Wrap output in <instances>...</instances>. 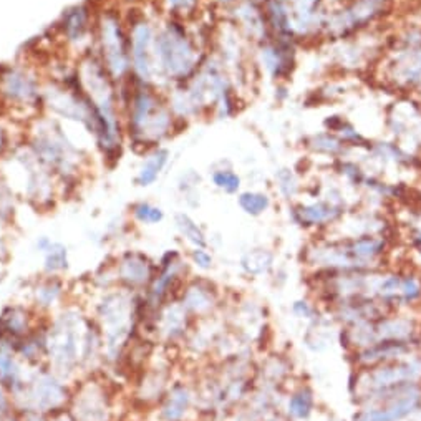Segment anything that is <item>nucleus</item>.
Wrapping results in <instances>:
<instances>
[{"instance_id":"f257e3e1","label":"nucleus","mask_w":421,"mask_h":421,"mask_svg":"<svg viewBox=\"0 0 421 421\" xmlns=\"http://www.w3.org/2000/svg\"><path fill=\"white\" fill-rule=\"evenodd\" d=\"M388 239L381 234H362L339 240L315 243L307 249V262L330 272L368 270L385 256Z\"/></svg>"},{"instance_id":"f03ea898","label":"nucleus","mask_w":421,"mask_h":421,"mask_svg":"<svg viewBox=\"0 0 421 421\" xmlns=\"http://www.w3.org/2000/svg\"><path fill=\"white\" fill-rule=\"evenodd\" d=\"M78 75H80L83 93L89 96L102 120L103 136L100 139V144L108 153L116 151V148H120V120L116 115L118 105L112 75L105 68L102 60L95 59V56H89L82 61Z\"/></svg>"},{"instance_id":"7ed1b4c3","label":"nucleus","mask_w":421,"mask_h":421,"mask_svg":"<svg viewBox=\"0 0 421 421\" xmlns=\"http://www.w3.org/2000/svg\"><path fill=\"white\" fill-rule=\"evenodd\" d=\"M156 68L174 82H187L201 67L199 50L183 24L171 20L155 38Z\"/></svg>"},{"instance_id":"20e7f679","label":"nucleus","mask_w":421,"mask_h":421,"mask_svg":"<svg viewBox=\"0 0 421 421\" xmlns=\"http://www.w3.org/2000/svg\"><path fill=\"white\" fill-rule=\"evenodd\" d=\"M173 109L161 102L146 85L138 89L130 103V133L139 143L155 144L169 135L173 126Z\"/></svg>"},{"instance_id":"39448f33","label":"nucleus","mask_w":421,"mask_h":421,"mask_svg":"<svg viewBox=\"0 0 421 421\" xmlns=\"http://www.w3.org/2000/svg\"><path fill=\"white\" fill-rule=\"evenodd\" d=\"M421 381V357H405L380 365L360 368L355 380V397L360 403L372 395L385 390Z\"/></svg>"},{"instance_id":"423d86ee","label":"nucleus","mask_w":421,"mask_h":421,"mask_svg":"<svg viewBox=\"0 0 421 421\" xmlns=\"http://www.w3.org/2000/svg\"><path fill=\"white\" fill-rule=\"evenodd\" d=\"M353 421H401L421 410V383L385 390L362 400Z\"/></svg>"},{"instance_id":"0eeeda50","label":"nucleus","mask_w":421,"mask_h":421,"mask_svg":"<svg viewBox=\"0 0 421 421\" xmlns=\"http://www.w3.org/2000/svg\"><path fill=\"white\" fill-rule=\"evenodd\" d=\"M102 63L113 80H121L130 72V40L123 30L120 17L105 12L98 22Z\"/></svg>"},{"instance_id":"6e6552de","label":"nucleus","mask_w":421,"mask_h":421,"mask_svg":"<svg viewBox=\"0 0 421 421\" xmlns=\"http://www.w3.org/2000/svg\"><path fill=\"white\" fill-rule=\"evenodd\" d=\"M48 107L59 113L60 116L68 118V120L80 121L90 131H93L98 138V141L103 136V125L100 120L98 113L93 108V105L89 100V96L77 93V91L70 89H60L54 86L45 93Z\"/></svg>"},{"instance_id":"1a4fd4ad","label":"nucleus","mask_w":421,"mask_h":421,"mask_svg":"<svg viewBox=\"0 0 421 421\" xmlns=\"http://www.w3.org/2000/svg\"><path fill=\"white\" fill-rule=\"evenodd\" d=\"M155 38L156 32L146 19H138L130 27V60L136 78L148 85L155 75Z\"/></svg>"},{"instance_id":"9d476101","label":"nucleus","mask_w":421,"mask_h":421,"mask_svg":"<svg viewBox=\"0 0 421 421\" xmlns=\"http://www.w3.org/2000/svg\"><path fill=\"white\" fill-rule=\"evenodd\" d=\"M291 10L293 35L297 38H312L323 33L328 12L326 0H287Z\"/></svg>"},{"instance_id":"9b49d317","label":"nucleus","mask_w":421,"mask_h":421,"mask_svg":"<svg viewBox=\"0 0 421 421\" xmlns=\"http://www.w3.org/2000/svg\"><path fill=\"white\" fill-rule=\"evenodd\" d=\"M259 60L274 80H286L296 68V42L272 37L259 47Z\"/></svg>"},{"instance_id":"f8f14e48","label":"nucleus","mask_w":421,"mask_h":421,"mask_svg":"<svg viewBox=\"0 0 421 421\" xmlns=\"http://www.w3.org/2000/svg\"><path fill=\"white\" fill-rule=\"evenodd\" d=\"M0 95L10 103L32 105L40 95V86L27 70L12 67L0 73Z\"/></svg>"},{"instance_id":"ddd939ff","label":"nucleus","mask_w":421,"mask_h":421,"mask_svg":"<svg viewBox=\"0 0 421 421\" xmlns=\"http://www.w3.org/2000/svg\"><path fill=\"white\" fill-rule=\"evenodd\" d=\"M344 214L345 204L337 199H319L314 203L297 204L292 210L293 221L305 229L327 227L339 221Z\"/></svg>"},{"instance_id":"4468645a","label":"nucleus","mask_w":421,"mask_h":421,"mask_svg":"<svg viewBox=\"0 0 421 421\" xmlns=\"http://www.w3.org/2000/svg\"><path fill=\"white\" fill-rule=\"evenodd\" d=\"M35 153L43 164L56 171H68L73 166L72 146L56 130H43L35 139Z\"/></svg>"},{"instance_id":"2eb2a0df","label":"nucleus","mask_w":421,"mask_h":421,"mask_svg":"<svg viewBox=\"0 0 421 421\" xmlns=\"http://www.w3.org/2000/svg\"><path fill=\"white\" fill-rule=\"evenodd\" d=\"M102 312L105 322L108 323V349L115 350L126 339L128 333L130 304L123 296H112L102 304Z\"/></svg>"},{"instance_id":"dca6fc26","label":"nucleus","mask_w":421,"mask_h":421,"mask_svg":"<svg viewBox=\"0 0 421 421\" xmlns=\"http://www.w3.org/2000/svg\"><path fill=\"white\" fill-rule=\"evenodd\" d=\"M52 357L61 368L70 367L77 360V328L70 319H61L50 333L48 340Z\"/></svg>"},{"instance_id":"f3484780","label":"nucleus","mask_w":421,"mask_h":421,"mask_svg":"<svg viewBox=\"0 0 421 421\" xmlns=\"http://www.w3.org/2000/svg\"><path fill=\"white\" fill-rule=\"evenodd\" d=\"M29 398L38 410H54L63 403L65 388L50 375H43L32 385Z\"/></svg>"},{"instance_id":"a211bd4d","label":"nucleus","mask_w":421,"mask_h":421,"mask_svg":"<svg viewBox=\"0 0 421 421\" xmlns=\"http://www.w3.org/2000/svg\"><path fill=\"white\" fill-rule=\"evenodd\" d=\"M120 277L130 286H143L151 277V264L141 254H128L120 264Z\"/></svg>"},{"instance_id":"6ab92c4d","label":"nucleus","mask_w":421,"mask_h":421,"mask_svg":"<svg viewBox=\"0 0 421 421\" xmlns=\"http://www.w3.org/2000/svg\"><path fill=\"white\" fill-rule=\"evenodd\" d=\"M191 406V393L183 385H178L171 390L169 397L166 398L161 416L164 421H183L187 410Z\"/></svg>"},{"instance_id":"aec40b11","label":"nucleus","mask_w":421,"mask_h":421,"mask_svg":"<svg viewBox=\"0 0 421 421\" xmlns=\"http://www.w3.org/2000/svg\"><path fill=\"white\" fill-rule=\"evenodd\" d=\"M181 262L178 261V254H173V259H171L169 264H164L163 272L160 274V277L155 280L153 284L151 292H150V299L151 304H160L161 300L168 296V292L171 291V287L176 284V280L179 279V274H181Z\"/></svg>"},{"instance_id":"412c9836","label":"nucleus","mask_w":421,"mask_h":421,"mask_svg":"<svg viewBox=\"0 0 421 421\" xmlns=\"http://www.w3.org/2000/svg\"><path fill=\"white\" fill-rule=\"evenodd\" d=\"M216 304V297L210 289L203 284H192L183 293V307L192 314H206Z\"/></svg>"},{"instance_id":"4be33fe9","label":"nucleus","mask_w":421,"mask_h":421,"mask_svg":"<svg viewBox=\"0 0 421 421\" xmlns=\"http://www.w3.org/2000/svg\"><path fill=\"white\" fill-rule=\"evenodd\" d=\"M315 397L309 387H300L293 392L287 400V415L292 420L304 421L309 420L314 413Z\"/></svg>"},{"instance_id":"5701e85b","label":"nucleus","mask_w":421,"mask_h":421,"mask_svg":"<svg viewBox=\"0 0 421 421\" xmlns=\"http://www.w3.org/2000/svg\"><path fill=\"white\" fill-rule=\"evenodd\" d=\"M90 29V19L89 10L85 7H75L72 10H68L67 17L63 22L65 35L70 42H82L85 38L86 32Z\"/></svg>"},{"instance_id":"b1692460","label":"nucleus","mask_w":421,"mask_h":421,"mask_svg":"<svg viewBox=\"0 0 421 421\" xmlns=\"http://www.w3.org/2000/svg\"><path fill=\"white\" fill-rule=\"evenodd\" d=\"M168 150H161L160 148V150L153 151L151 155L144 160L141 169H139L138 173V178H136L139 186H150V184L155 183L158 176L161 174V171L164 169L166 163H168Z\"/></svg>"},{"instance_id":"393cba45","label":"nucleus","mask_w":421,"mask_h":421,"mask_svg":"<svg viewBox=\"0 0 421 421\" xmlns=\"http://www.w3.org/2000/svg\"><path fill=\"white\" fill-rule=\"evenodd\" d=\"M78 418L80 421H107V405L95 390L80 397Z\"/></svg>"},{"instance_id":"a878e982","label":"nucleus","mask_w":421,"mask_h":421,"mask_svg":"<svg viewBox=\"0 0 421 421\" xmlns=\"http://www.w3.org/2000/svg\"><path fill=\"white\" fill-rule=\"evenodd\" d=\"M274 266V254L267 249H252L240 259V267L249 275L267 274Z\"/></svg>"},{"instance_id":"bb28decb","label":"nucleus","mask_w":421,"mask_h":421,"mask_svg":"<svg viewBox=\"0 0 421 421\" xmlns=\"http://www.w3.org/2000/svg\"><path fill=\"white\" fill-rule=\"evenodd\" d=\"M307 146H309L314 153H319V155L340 156L342 153L345 151L346 144L344 143V139H342L340 136H337L335 133H330V131H326V133L310 136V139L307 141Z\"/></svg>"},{"instance_id":"cd10ccee","label":"nucleus","mask_w":421,"mask_h":421,"mask_svg":"<svg viewBox=\"0 0 421 421\" xmlns=\"http://www.w3.org/2000/svg\"><path fill=\"white\" fill-rule=\"evenodd\" d=\"M238 201L240 209L252 217H257L261 216V214H264L272 204L269 196L264 194V192H257V191L240 192Z\"/></svg>"},{"instance_id":"c85d7f7f","label":"nucleus","mask_w":421,"mask_h":421,"mask_svg":"<svg viewBox=\"0 0 421 421\" xmlns=\"http://www.w3.org/2000/svg\"><path fill=\"white\" fill-rule=\"evenodd\" d=\"M176 226L183 238H186L187 243H191L194 247H206V236L201 231V227L186 214H178Z\"/></svg>"},{"instance_id":"c756f323","label":"nucleus","mask_w":421,"mask_h":421,"mask_svg":"<svg viewBox=\"0 0 421 421\" xmlns=\"http://www.w3.org/2000/svg\"><path fill=\"white\" fill-rule=\"evenodd\" d=\"M421 300V277L416 274H401L400 305H413Z\"/></svg>"},{"instance_id":"7c9ffc66","label":"nucleus","mask_w":421,"mask_h":421,"mask_svg":"<svg viewBox=\"0 0 421 421\" xmlns=\"http://www.w3.org/2000/svg\"><path fill=\"white\" fill-rule=\"evenodd\" d=\"M163 317V330L168 333L169 339L181 335L184 327H186V309L184 307H173Z\"/></svg>"},{"instance_id":"2f4dec72","label":"nucleus","mask_w":421,"mask_h":421,"mask_svg":"<svg viewBox=\"0 0 421 421\" xmlns=\"http://www.w3.org/2000/svg\"><path fill=\"white\" fill-rule=\"evenodd\" d=\"M213 183L227 194H236L240 190V178L232 169H217L213 173Z\"/></svg>"},{"instance_id":"473e14b6","label":"nucleus","mask_w":421,"mask_h":421,"mask_svg":"<svg viewBox=\"0 0 421 421\" xmlns=\"http://www.w3.org/2000/svg\"><path fill=\"white\" fill-rule=\"evenodd\" d=\"M45 269L50 272L67 269V249L60 244H50L45 249Z\"/></svg>"},{"instance_id":"72a5a7b5","label":"nucleus","mask_w":421,"mask_h":421,"mask_svg":"<svg viewBox=\"0 0 421 421\" xmlns=\"http://www.w3.org/2000/svg\"><path fill=\"white\" fill-rule=\"evenodd\" d=\"M275 181H277L280 194L286 197V199H292L300 190L299 181H297L296 174H293L291 169H280L279 173L275 174Z\"/></svg>"},{"instance_id":"f704fd0d","label":"nucleus","mask_w":421,"mask_h":421,"mask_svg":"<svg viewBox=\"0 0 421 421\" xmlns=\"http://www.w3.org/2000/svg\"><path fill=\"white\" fill-rule=\"evenodd\" d=\"M3 328L6 332L12 333V335H20V333L27 332V315H25L19 309H10L8 312L3 315Z\"/></svg>"},{"instance_id":"c9c22d12","label":"nucleus","mask_w":421,"mask_h":421,"mask_svg":"<svg viewBox=\"0 0 421 421\" xmlns=\"http://www.w3.org/2000/svg\"><path fill=\"white\" fill-rule=\"evenodd\" d=\"M133 214L139 222H143V224H156V222L163 221L164 217L163 210L148 203L136 204L133 208Z\"/></svg>"},{"instance_id":"e433bc0d","label":"nucleus","mask_w":421,"mask_h":421,"mask_svg":"<svg viewBox=\"0 0 421 421\" xmlns=\"http://www.w3.org/2000/svg\"><path fill=\"white\" fill-rule=\"evenodd\" d=\"M19 378V370H17L14 358L6 346L0 345V380L7 383H15Z\"/></svg>"},{"instance_id":"4c0bfd02","label":"nucleus","mask_w":421,"mask_h":421,"mask_svg":"<svg viewBox=\"0 0 421 421\" xmlns=\"http://www.w3.org/2000/svg\"><path fill=\"white\" fill-rule=\"evenodd\" d=\"M164 2L168 3L171 12H174L176 15H184L191 14L197 7L199 0H164Z\"/></svg>"},{"instance_id":"58836bf2","label":"nucleus","mask_w":421,"mask_h":421,"mask_svg":"<svg viewBox=\"0 0 421 421\" xmlns=\"http://www.w3.org/2000/svg\"><path fill=\"white\" fill-rule=\"evenodd\" d=\"M191 257H192V262L203 270H208L210 269V266H213V257H210V254L206 251L204 247H196L194 251H192Z\"/></svg>"},{"instance_id":"ea45409f","label":"nucleus","mask_w":421,"mask_h":421,"mask_svg":"<svg viewBox=\"0 0 421 421\" xmlns=\"http://www.w3.org/2000/svg\"><path fill=\"white\" fill-rule=\"evenodd\" d=\"M292 312L299 319H312L315 315V307L307 300H296L292 304Z\"/></svg>"},{"instance_id":"a19ab883","label":"nucleus","mask_w":421,"mask_h":421,"mask_svg":"<svg viewBox=\"0 0 421 421\" xmlns=\"http://www.w3.org/2000/svg\"><path fill=\"white\" fill-rule=\"evenodd\" d=\"M60 287L59 286H47L43 287L40 292H38V297H40V300L43 302V305L52 304V302L55 300V297L59 296Z\"/></svg>"},{"instance_id":"79ce46f5","label":"nucleus","mask_w":421,"mask_h":421,"mask_svg":"<svg viewBox=\"0 0 421 421\" xmlns=\"http://www.w3.org/2000/svg\"><path fill=\"white\" fill-rule=\"evenodd\" d=\"M216 2H219L221 6H226V7H234V6H238V3L251 2V0H216Z\"/></svg>"},{"instance_id":"37998d69","label":"nucleus","mask_w":421,"mask_h":421,"mask_svg":"<svg viewBox=\"0 0 421 421\" xmlns=\"http://www.w3.org/2000/svg\"><path fill=\"white\" fill-rule=\"evenodd\" d=\"M6 143H7V136H6V131H3L2 126H0V151L6 148Z\"/></svg>"},{"instance_id":"c03bdc74","label":"nucleus","mask_w":421,"mask_h":421,"mask_svg":"<svg viewBox=\"0 0 421 421\" xmlns=\"http://www.w3.org/2000/svg\"><path fill=\"white\" fill-rule=\"evenodd\" d=\"M420 411H421V410H420ZM420 411H418V413L411 415V416H410V420H408V421H420V420H418V418H420ZM401 421H406V418H405V420H401Z\"/></svg>"},{"instance_id":"a18cd8bd","label":"nucleus","mask_w":421,"mask_h":421,"mask_svg":"<svg viewBox=\"0 0 421 421\" xmlns=\"http://www.w3.org/2000/svg\"><path fill=\"white\" fill-rule=\"evenodd\" d=\"M330 2H337V3H345V2H349V0H330Z\"/></svg>"},{"instance_id":"49530a36","label":"nucleus","mask_w":421,"mask_h":421,"mask_svg":"<svg viewBox=\"0 0 421 421\" xmlns=\"http://www.w3.org/2000/svg\"><path fill=\"white\" fill-rule=\"evenodd\" d=\"M3 403V398H2V393H0V405H2Z\"/></svg>"},{"instance_id":"de8ad7c7","label":"nucleus","mask_w":421,"mask_h":421,"mask_svg":"<svg viewBox=\"0 0 421 421\" xmlns=\"http://www.w3.org/2000/svg\"><path fill=\"white\" fill-rule=\"evenodd\" d=\"M385 2H390V3H392V2H393V0H385Z\"/></svg>"}]
</instances>
